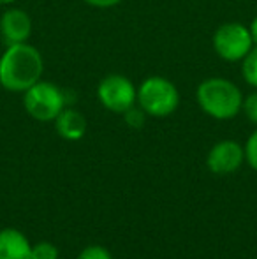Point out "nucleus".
<instances>
[{"mask_svg": "<svg viewBox=\"0 0 257 259\" xmlns=\"http://www.w3.org/2000/svg\"><path fill=\"white\" fill-rule=\"evenodd\" d=\"M44 58L28 42L11 45L0 57V85L9 92H27L41 81Z\"/></svg>", "mask_w": 257, "mask_h": 259, "instance_id": "f257e3e1", "label": "nucleus"}, {"mask_svg": "<svg viewBox=\"0 0 257 259\" xmlns=\"http://www.w3.org/2000/svg\"><path fill=\"white\" fill-rule=\"evenodd\" d=\"M195 99L202 111L215 120H231L243 108L240 87L226 78H208L199 83Z\"/></svg>", "mask_w": 257, "mask_h": 259, "instance_id": "f03ea898", "label": "nucleus"}, {"mask_svg": "<svg viewBox=\"0 0 257 259\" xmlns=\"http://www.w3.org/2000/svg\"><path fill=\"white\" fill-rule=\"evenodd\" d=\"M180 92L173 81L162 76H150L137 87V106L146 115L164 118L176 111Z\"/></svg>", "mask_w": 257, "mask_h": 259, "instance_id": "7ed1b4c3", "label": "nucleus"}, {"mask_svg": "<svg viewBox=\"0 0 257 259\" xmlns=\"http://www.w3.org/2000/svg\"><path fill=\"white\" fill-rule=\"evenodd\" d=\"M67 104L65 92L52 81H37L23 92L25 111L37 122H55Z\"/></svg>", "mask_w": 257, "mask_h": 259, "instance_id": "20e7f679", "label": "nucleus"}, {"mask_svg": "<svg viewBox=\"0 0 257 259\" xmlns=\"http://www.w3.org/2000/svg\"><path fill=\"white\" fill-rule=\"evenodd\" d=\"M254 48L248 27L236 21L224 23L213 34V50L226 62H241Z\"/></svg>", "mask_w": 257, "mask_h": 259, "instance_id": "39448f33", "label": "nucleus"}, {"mask_svg": "<svg viewBox=\"0 0 257 259\" xmlns=\"http://www.w3.org/2000/svg\"><path fill=\"white\" fill-rule=\"evenodd\" d=\"M97 99L108 111L124 115L137 104V89L127 76L113 72L104 76L97 85Z\"/></svg>", "mask_w": 257, "mask_h": 259, "instance_id": "423d86ee", "label": "nucleus"}, {"mask_svg": "<svg viewBox=\"0 0 257 259\" xmlns=\"http://www.w3.org/2000/svg\"><path fill=\"white\" fill-rule=\"evenodd\" d=\"M245 160V148L238 141L224 140L213 145L206 157V166L215 175H229L240 169Z\"/></svg>", "mask_w": 257, "mask_h": 259, "instance_id": "0eeeda50", "label": "nucleus"}, {"mask_svg": "<svg viewBox=\"0 0 257 259\" xmlns=\"http://www.w3.org/2000/svg\"><path fill=\"white\" fill-rule=\"evenodd\" d=\"M0 35L7 46L27 42L32 35V20L23 9H7L0 18Z\"/></svg>", "mask_w": 257, "mask_h": 259, "instance_id": "6e6552de", "label": "nucleus"}, {"mask_svg": "<svg viewBox=\"0 0 257 259\" xmlns=\"http://www.w3.org/2000/svg\"><path fill=\"white\" fill-rule=\"evenodd\" d=\"M0 259H32V245L21 231L6 228L0 231Z\"/></svg>", "mask_w": 257, "mask_h": 259, "instance_id": "1a4fd4ad", "label": "nucleus"}, {"mask_svg": "<svg viewBox=\"0 0 257 259\" xmlns=\"http://www.w3.org/2000/svg\"><path fill=\"white\" fill-rule=\"evenodd\" d=\"M86 118L83 113L72 108H64L62 113L55 118V129L59 136L67 141H79L86 134Z\"/></svg>", "mask_w": 257, "mask_h": 259, "instance_id": "9d476101", "label": "nucleus"}, {"mask_svg": "<svg viewBox=\"0 0 257 259\" xmlns=\"http://www.w3.org/2000/svg\"><path fill=\"white\" fill-rule=\"evenodd\" d=\"M241 71H243L245 81L257 89V46H254L247 57L241 60Z\"/></svg>", "mask_w": 257, "mask_h": 259, "instance_id": "9b49d317", "label": "nucleus"}, {"mask_svg": "<svg viewBox=\"0 0 257 259\" xmlns=\"http://www.w3.org/2000/svg\"><path fill=\"white\" fill-rule=\"evenodd\" d=\"M32 259H59V247L52 242H39L32 245Z\"/></svg>", "mask_w": 257, "mask_h": 259, "instance_id": "f8f14e48", "label": "nucleus"}, {"mask_svg": "<svg viewBox=\"0 0 257 259\" xmlns=\"http://www.w3.org/2000/svg\"><path fill=\"white\" fill-rule=\"evenodd\" d=\"M243 148H245V160H247L252 169L257 171V129L248 136Z\"/></svg>", "mask_w": 257, "mask_h": 259, "instance_id": "ddd939ff", "label": "nucleus"}, {"mask_svg": "<svg viewBox=\"0 0 257 259\" xmlns=\"http://www.w3.org/2000/svg\"><path fill=\"white\" fill-rule=\"evenodd\" d=\"M78 259H113L111 252L102 245H88L79 252Z\"/></svg>", "mask_w": 257, "mask_h": 259, "instance_id": "4468645a", "label": "nucleus"}, {"mask_svg": "<svg viewBox=\"0 0 257 259\" xmlns=\"http://www.w3.org/2000/svg\"><path fill=\"white\" fill-rule=\"evenodd\" d=\"M144 116H146V113H144L139 106H132V108L124 113L125 123L134 127V129H139V127L144 125Z\"/></svg>", "mask_w": 257, "mask_h": 259, "instance_id": "2eb2a0df", "label": "nucleus"}, {"mask_svg": "<svg viewBox=\"0 0 257 259\" xmlns=\"http://www.w3.org/2000/svg\"><path fill=\"white\" fill-rule=\"evenodd\" d=\"M243 113L254 125H257V90L243 99Z\"/></svg>", "mask_w": 257, "mask_h": 259, "instance_id": "dca6fc26", "label": "nucleus"}, {"mask_svg": "<svg viewBox=\"0 0 257 259\" xmlns=\"http://www.w3.org/2000/svg\"><path fill=\"white\" fill-rule=\"evenodd\" d=\"M88 6L97 7V9H110V7H115L122 2V0H83Z\"/></svg>", "mask_w": 257, "mask_h": 259, "instance_id": "f3484780", "label": "nucleus"}, {"mask_svg": "<svg viewBox=\"0 0 257 259\" xmlns=\"http://www.w3.org/2000/svg\"><path fill=\"white\" fill-rule=\"evenodd\" d=\"M248 30H250V35H252V41H254V46H257V16L252 20L250 27H248Z\"/></svg>", "mask_w": 257, "mask_h": 259, "instance_id": "a211bd4d", "label": "nucleus"}, {"mask_svg": "<svg viewBox=\"0 0 257 259\" xmlns=\"http://www.w3.org/2000/svg\"><path fill=\"white\" fill-rule=\"evenodd\" d=\"M13 2H16V0H0V6H9Z\"/></svg>", "mask_w": 257, "mask_h": 259, "instance_id": "6ab92c4d", "label": "nucleus"}]
</instances>
